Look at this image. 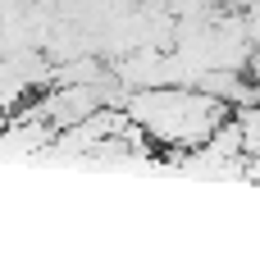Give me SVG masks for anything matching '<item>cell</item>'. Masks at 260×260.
Here are the masks:
<instances>
[{
  "mask_svg": "<svg viewBox=\"0 0 260 260\" xmlns=\"http://www.w3.org/2000/svg\"><path fill=\"white\" fill-rule=\"evenodd\" d=\"M133 123L160 142V146H206L224 123L229 110L219 96H206L197 87H155V91H137L128 105Z\"/></svg>",
  "mask_w": 260,
  "mask_h": 260,
  "instance_id": "6da1fadb",
  "label": "cell"
}]
</instances>
